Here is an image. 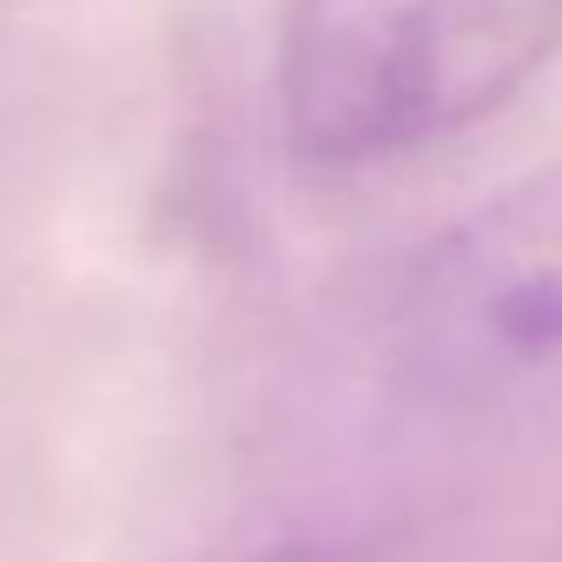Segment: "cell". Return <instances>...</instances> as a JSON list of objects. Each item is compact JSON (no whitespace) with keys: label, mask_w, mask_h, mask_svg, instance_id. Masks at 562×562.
<instances>
[{"label":"cell","mask_w":562,"mask_h":562,"mask_svg":"<svg viewBox=\"0 0 562 562\" xmlns=\"http://www.w3.org/2000/svg\"><path fill=\"white\" fill-rule=\"evenodd\" d=\"M258 562H338V555H325V549H278V555H258Z\"/></svg>","instance_id":"obj_3"},{"label":"cell","mask_w":562,"mask_h":562,"mask_svg":"<svg viewBox=\"0 0 562 562\" xmlns=\"http://www.w3.org/2000/svg\"><path fill=\"white\" fill-rule=\"evenodd\" d=\"M562 47V0H292L278 41L285 146L358 172L437 146L522 93Z\"/></svg>","instance_id":"obj_1"},{"label":"cell","mask_w":562,"mask_h":562,"mask_svg":"<svg viewBox=\"0 0 562 562\" xmlns=\"http://www.w3.org/2000/svg\"><path fill=\"white\" fill-rule=\"evenodd\" d=\"M397 351L437 397H496L562 358V159L430 238L397 299Z\"/></svg>","instance_id":"obj_2"}]
</instances>
